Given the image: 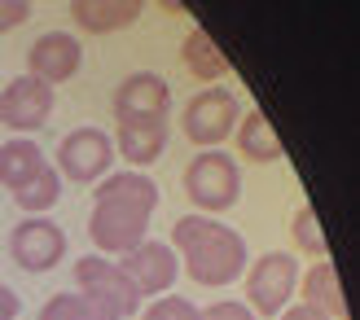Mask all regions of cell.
I'll use <instances>...</instances> for the list:
<instances>
[{"label": "cell", "mask_w": 360, "mask_h": 320, "mask_svg": "<svg viewBox=\"0 0 360 320\" xmlns=\"http://www.w3.org/2000/svg\"><path fill=\"white\" fill-rule=\"evenodd\" d=\"M115 167V140L101 128H75L58 145V175L75 185H101Z\"/></svg>", "instance_id": "6"}, {"label": "cell", "mask_w": 360, "mask_h": 320, "mask_svg": "<svg viewBox=\"0 0 360 320\" xmlns=\"http://www.w3.org/2000/svg\"><path fill=\"white\" fill-rule=\"evenodd\" d=\"M172 251L180 259V272H189L198 286L220 290L233 286L246 272V237L238 228L220 224L215 215H180L172 224Z\"/></svg>", "instance_id": "2"}, {"label": "cell", "mask_w": 360, "mask_h": 320, "mask_svg": "<svg viewBox=\"0 0 360 320\" xmlns=\"http://www.w3.org/2000/svg\"><path fill=\"white\" fill-rule=\"evenodd\" d=\"M31 18V5L27 0H0V35L13 31V27H22Z\"/></svg>", "instance_id": "23"}, {"label": "cell", "mask_w": 360, "mask_h": 320, "mask_svg": "<svg viewBox=\"0 0 360 320\" xmlns=\"http://www.w3.org/2000/svg\"><path fill=\"white\" fill-rule=\"evenodd\" d=\"M290 237H295V246L303 255H312V259H330V241H326V233H321V220H316V211L303 202V206H295V215H290Z\"/></svg>", "instance_id": "21"}, {"label": "cell", "mask_w": 360, "mask_h": 320, "mask_svg": "<svg viewBox=\"0 0 360 320\" xmlns=\"http://www.w3.org/2000/svg\"><path fill=\"white\" fill-rule=\"evenodd\" d=\"M180 62H185V70H189L193 79H202V84L229 75V58H224V48L215 44V40H211V31H202V27H193V31L185 35V44H180Z\"/></svg>", "instance_id": "18"}, {"label": "cell", "mask_w": 360, "mask_h": 320, "mask_svg": "<svg viewBox=\"0 0 360 320\" xmlns=\"http://www.w3.org/2000/svg\"><path fill=\"white\" fill-rule=\"evenodd\" d=\"M9 255L13 263L22 272H49V268H58L62 255H66V233H62V224H53L44 215H27L22 224L9 233Z\"/></svg>", "instance_id": "9"}, {"label": "cell", "mask_w": 360, "mask_h": 320, "mask_svg": "<svg viewBox=\"0 0 360 320\" xmlns=\"http://www.w3.org/2000/svg\"><path fill=\"white\" fill-rule=\"evenodd\" d=\"M277 320H330V316H321V312H312V307H303V303H299V307H285Z\"/></svg>", "instance_id": "26"}, {"label": "cell", "mask_w": 360, "mask_h": 320, "mask_svg": "<svg viewBox=\"0 0 360 320\" xmlns=\"http://www.w3.org/2000/svg\"><path fill=\"white\" fill-rule=\"evenodd\" d=\"M185 198L198 206V215H220L242 198V167L224 149H198L185 163Z\"/></svg>", "instance_id": "3"}, {"label": "cell", "mask_w": 360, "mask_h": 320, "mask_svg": "<svg viewBox=\"0 0 360 320\" xmlns=\"http://www.w3.org/2000/svg\"><path fill=\"white\" fill-rule=\"evenodd\" d=\"M295 294H303V307H312L330 320H347V294H343V281H338V268L330 259H316L312 268H303Z\"/></svg>", "instance_id": "14"}, {"label": "cell", "mask_w": 360, "mask_h": 320, "mask_svg": "<svg viewBox=\"0 0 360 320\" xmlns=\"http://www.w3.org/2000/svg\"><path fill=\"white\" fill-rule=\"evenodd\" d=\"M40 320H119V316L105 303H97V298L75 290V294H53L40 307Z\"/></svg>", "instance_id": "20"}, {"label": "cell", "mask_w": 360, "mask_h": 320, "mask_svg": "<svg viewBox=\"0 0 360 320\" xmlns=\"http://www.w3.org/2000/svg\"><path fill=\"white\" fill-rule=\"evenodd\" d=\"M246 307L259 320H277L299 290V259L290 251H268L255 263H246Z\"/></svg>", "instance_id": "4"}, {"label": "cell", "mask_w": 360, "mask_h": 320, "mask_svg": "<svg viewBox=\"0 0 360 320\" xmlns=\"http://www.w3.org/2000/svg\"><path fill=\"white\" fill-rule=\"evenodd\" d=\"M167 119H128L115 132V154L128 158V167H150L167 154Z\"/></svg>", "instance_id": "13"}, {"label": "cell", "mask_w": 360, "mask_h": 320, "mask_svg": "<svg viewBox=\"0 0 360 320\" xmlns=\"http://www.w3.org/2000/svg\"><path fill=\"white\" fill-rule=\"evenodd\" d=\"M75 281H79V294L105 303L119 320H132L141 307H146V298L132 290V281L123 276L119 263L105 259V255H84V259H75Z\"/></svg>", "instance_id": "7"}, {"label": "cell", "mask_w": 360, "mask_h": 320, "mask_svg": "<svg viewBox=\"0 0 360 320\" xmlns=\"http://www.w3.org/2000/svg\"><path fill=\"white\" fill-rule=\"evenodd\" d=\"M172 110V88L158 70H132L128 79L115 88V119H167Z\"/></svg>", "instance_id": "12"}, {"label": "cell", "mask_w": 360, "mask_h": 320, "mask_svg": "<svg viewBox=\"0 0 360 320\" xmlns=\"http://www.w3.org/2000/svg\"><path fill=\"white\" fill-rule=\"evenodd\" d=\"M141 320H202V312L180 294H163V298H154L150 307H141Z\"/></svg>", "instance_id": "22"}, {"label": "cell", "mask_w": 360, "mask_h": 320, "mask_svg": "<svg viewBox=\"0 0 360 320\" xmlns=\"http://www.w3.org/2000/svg\"><path fill=\"white\" fill-rule=\"evenodd\" d=\"M79 66H84V44H79V35H70V31H44L40 40L27 48V75H35L49 88L75 79Z\"/></svg>", "instance_id": "11"}, {"label": "cell", "mask_w": 360, "mask_h": 320, "mask_svg": "<svg viewBox=\"0 0 360 320\" xmlns=\"http://www.w3.org/2000/svg\"><path fill=\"white\" fill-rule=\"evenodd\" d=\"M141 13H146L141 0H75L70 5V22L84 27L88 35H110V31L141 22Z\"/></svg>", "instance_id": "15"}, {"label": "cell", "mask_w": 360, "mask_h": 320, "mask_svg": "<svg viewBox=\"0 0 360 320\" xmlns=\"http://www.w3.org/2000/svg\"><path fill=\"white\" fill-rule=\"evenodd\" d=\"M119 272L132 281V290L141 298H163V294H172L176 276H180V259H176V251L167 241H150L146 237L136 251L119 255Z\"/></svg>", "instance_id": "8"}, {"label": "cell", "mask_w": 360, "mask_h": 320, "mask_svg": "<svg viewBox=\"0 0 360 320\" xmlns=\"http://www.w3.org/2000/svg\"><path fill=\"white\" fill-rule=\"evenodd\" d=\"M18 312H22V303H18V294L5 286V281H0V320H13Z\"/></svg>", "instance_id": "25"}, {"label": "cell", "mask_w": 360, "mask_h": 320, "mask_svg": "<svg viewBox=\"0 0 360 320\" xmlns=\"http://www.w3.org/2000/svg\"><path fill=\"white\" fill-rule=\"evenodd\" d=\"M158 206V185L146 171H110L93 193V215H88V237L101 255H128L150 233Z\"/></svg>", "instance_id": "1"}, {"label": "cell", "mask_w": 360, "mask_h": 320, "mask_svg": "<svg viewBox=\"0 0 360 320\" xmlns=\"http://www.w3.org/2000/svg\"><path fill=\"white\" fill-rule=\"evenodd\" d=\"M242 123V97L233 88H202L189 97L180 114V132L193 140V149H220Z\"/></svg>", "instance_id": "5"}, {"label": "cell", "mask_w": 360, "mask_h": 320, "mask_svg": "<svg viewBox=\"0 0 360 320\" xmlns=\"http://www.w3.org/2000/svg\"><path fill=\"white\" fill-rule=\"evenodd\" d=\"M58 202H62V175H58V167H44L31 185H22L13 193V206L27 211V215H44V211H53Z\"/></svg>", "instance_id": "19"}, {"label": "cell", "mask_w": 360, "mask_h": 320, "mask_svg": "<svg viewBox=\"0 0 360 320\" xmlns=\"http://www.w3.org/2000/svg\"><path fill=\"white\" fill-rule=\"evenodd\" d=\"M44 167H49V158H44V149L35 145L31 136H13V140L0 145V185H5L9 193L31 185Z\"/></svg>", "instance_id": "17"}, {"label": "cell", "mask_w": 360, "mask_h": 320, "mask_svg": "<svg viewBox=\"0 0 360 320\" xmlns=\"http://www.w3.org/2000/svg\"><path fill=\"white\" fill-rule=\"evenodd\" d=\"M233 140H238V154L246 163H281L285 158V145L273 132V123H268L264 110H242V123L233 132Z\"/></svg>", "instance_id": "16"}, {"label": "cell", "mask_w": 360, "mask_h": 320, "mask_svg": "<svg viewBox=\"0 0 360 320\" xmlns=\"http://www.w3.org/2000/svg\"><path fill=\"white\" fill-rule=\"evenodd\" d=\"M53 93H58V88L40 84L35 75L9 79L5 93H0V123H5L9 132H40L53 119V105H58Z\"/></svg>", "instance_id": "10"}, {"label": "cell", "mask_w": 360, "mask_h": 320, "mask_svg": "<svg viewBox=\"0 0 360 320\" xmlns=\"http://www.w3.org/2000/svg\"><path fill=\"white\" fill-rule=\"evenodd\" d=\"M202 320H259L246 303H211L202 307Z\"/></svg>", "instance_id": "24"}]
</instances>
